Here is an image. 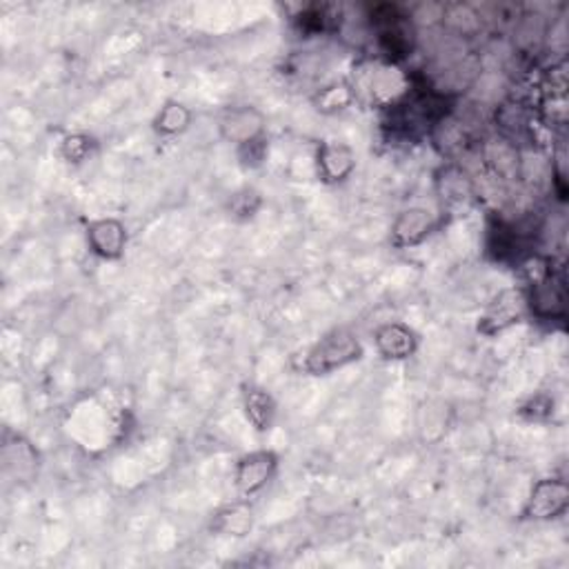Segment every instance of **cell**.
Masks as SVG:
<instances>
[{
  "instance_id": "13",
  "label": "cell",
  "mask_w": 569,
  "mask_h": 569,
  "mask_svg": "<svg viewBox=\"0 0 569 569\" xmlns=\"http://www.w3.org/2000/svg\"><path fill=\"white\" fill-rule=\"evenodd\" d=\"M418 345H421V339L407 323L390 321L374 330V348L379 356L385 361H392V363L410 361L418 352Z\"/></svg>"
},
{
  "instance_id": "20",
  "label": "cell",
  "mask_w": 569,
  "mask_h": 569,
  "mask_svg": "<svg viewBox=\"0 0 569 569\" xmlns=\"http://www.w3.org/2000/svg\"><path fill=\"white\" fill-rule=\"evenodd\" d=\"M59 152H61L63 161H68L70 165H81L94 156L96 141L90 134L74 132V134H68L61 138Z\"/></svg>"
},
{
  "instance_id": "4",
  "label": "cell",
  "mask_w": 569,
  "mask_h": 569,
  "mask_svg": "<svg viewBox=\"0 0 569 569\" xmlns=\"http://www.w3.org/2000/svg\"><path fill=\"white\" fill-rule=\"evenodd\" d=\"M527 314L540 323H562L567 319V278L562 267H554L534 282L523 284Z\"/></svg>"
},
{
  "instance_id": "21",
  "label": "cell",
  "mask_w": 569,
  "mask_h": 569,
  "mask_svg": "<svg viewBox=\"0 0 569 569\" xmlns=\"http://www.w3.org/2000/svg\"><path fill=\"white\" fill-rule=\"evenodd\" d=\"M260 207H262V196L254 187H242V189L234 192L229 198V214L236 220L254 218Z\"/></svg>"
},
{
  "instance_id": "14",
  "label": "cell",
  "mask_w": 569,
  "mask_h": 569,
  "mask_svg": "<svg viewBox=\"0 0 569 569\" xmlns=\"http://www.w3.org/2000/svg\"><path fill=\"white\" fill-rule=\"evenodd\" d=\"M87 247L101 260H121L127 249V227L118 218H99L87 225Z\"/></svg>"
},
{
  "instance_id": "10",
  "label": "cell",
  "mask_w": 569,
  "mask_h": 569,
  "mask_svg": "<svg viewBox=\"0 0 569 569\" xmlns=\"http://www.w3.org/2000/svg\"><path fill=\"white\" fill-rule=\"evenodd\" d=\"M267 118L254 105L227 107L218 118V134L223 141L240 147L265 136Z\"/></svg>"
},
{
  "instance_id": "11",
  "label": "cell",
  "mask_w": 569,
  "mask_h": 569,
  "mask_svg": "<svg viewBox=\"0 0 569 569\" xmlns=\"http://www.w3.org/2000/svg\"><path fill=\"white\" fill-rule=\"evenodd\" d=\"M438 227L436 214L427 207H407L399 211L390 227V242L396 249H412L423 245Z\"/></svg>"
},
{
  "instance_id": "6",
  "label": "cell",
  "mask_w": 569,
  "mask_h": 569,
  "mask_svg": "<svg viewBox=\"0 0 569 569\" xmlns=\"http://www.w3.org/2000/svg\"><path fill=\"white\" fill-rule=\"evenodd\" d=\"M476 147L485 169L503 185H516L525 178V156L516 143L494 134L480 138Z\"/></svg>"
},
{
  "instance_id": "17",
  "label": "cell",
  "mask_w": 569,
  "mask_h": 569,
  "mask_svg": "<svg viewBox=\"0 0 569 569\" xmlns=\"http://www.w3.org/2000/svg\"><path fill=\"white\" fill-rule=\"evenodd\" d=\"M209 529L218 536L245 538L254 529V507L247 498H238L236 503L225 505L214 514Z\"/></svg>"
},
{
  "instance_id": "7",
  "label": "cell",
  "mask_w": 569,
  "mask_h": 569,
  "mask_svg": "<svg viewBox=\"0 0 569 569\" xmlns=\"http://www.w3.org/2000/svg\"><path fill=\"white\" fill-rule=\"evenodd\" d=\"M569 509V485L562 478H540L534 483L523 509L520 520L549 523L565 516Z\"/></svg>"
},
{
  "instance_id": "16",
  "label": "cell",
  "mask_w": 569,
  "mask_h": 569,
  "mask_svg": "<svg viewBox=\"0 0 569 569\" xmlns=\"http://www.w3.org/2000/svg\"><path fill=\"white\" fill-rule=\"evenodd\" d=\"M39 452L37 447L25 441L23 436H17L14 441H8L3 447V472L8 476H14L19 483L34 480L39 476Z\"/></svg>"
},
{
  "instance_id": "23",
  "label": "cell",
  "mask_w": 569,
  "mask_h": 569,
  "mask_svg": "<svg viewBox=\"0 0 569 569\" xmlns=\"http://www.w3.org/2000/svg\"><path fill=\"white\" fill-rule=\"evenodd\" d=\"M238 152V161L245 169H254V167H260L265 161H267V154H269V143H267V136L258 138V141H251L247 145H240L236 147Z\"/></svg>"
},
{
  "instance_id": "3",
  "label": "cell",
  "mask_w": 569,
  "mask_h": 569,
  "mask_svg": "<svg viewBox=\"0 0 569 569\" xmlns=\"http://www.w3.org/2000/svg\"><path fill=\"white\" fill-rule=\"evenodd\" d=\"M363 354V343L352 328H334L303 354L301 372L310 376H330L359 363Z\"/></svg>"
},
{
  "instance_id": "12",
  "label": "cell",
  "mask_w": 569,
  "mask_h": 569,
  "mask_svg": "<svg viewBox=\"0 0 569 569\" xmlns=\"http://www.w3.org/2000/svg\"><path fill=\"white\" fill-rule=\"evenodd\" d=\"M356 169V152L343 141H325L314 154V172L325 185H341Z\"/></svg>"
},
{
  "instance_id": "22",
  "label": "cell",
  "mask_w": 569,
  "mask_h": 569,
  "mask_svg": "<svg viewBox=\"0 0 569 569\" xmlns=\"http://www.w3.org/2000/svg\"><path fill=\"white\" fill-rule=\"evenodd\" d=\"M518 414L527 421H534V423L547 421L554 414V399L549 394H534L527 403H523Z\"/></svg>"
},
{
  "instance_id": "2",
  "label": "cell",
  "mask_w": 569,
  "mask_h": 569,
  "mask_svg": "<svg viewBox=\"0 0 569 569\" xmlns=\"http://www.w3.org/2000/svg\"><path fill=\"white\" fill-rule=\"evenodd\" d=\"M370 34L376 43V59L403 65L418 48V30L410 12L399 6H376L370 14Z\"/></svg>"
},
{
  "instance_id": "8",
  "label": "cell",
  "mask_w": 569,
  "mask_h": 569,
  "mask_svg": "<svg viewBox=\"0 0 569 569\" xmlns=\"http://www.w3.org/2000/svg\"><path fill=\"white\" fill-rule=\"evenodd\" d=\"M278 472V454L273 449H256L236 461L234 487L240 498L260 494Z\"/></svg>"
},
{
  "instance_id": "15",
  "label": "cell",
  "mask_w": 569,
  "mask_h": 569,
  "mask_svg": "<svg viewBox=\"0 0 569 569\" xmlns=\"http://www.w3.org/2000/svg\"><path fill=\"white\" fill-rule=\"evenodd\" d=\"M240 405H242V414H245L247 423L254 427V432L267 434L273 427L276 416H278V403L265 387L254 385V383L242 385Z\"/></svg>"
},
{
  "instance_id": "1",
  "label": "cell",
  "mask_w": 569,
  "mask_h": 569,
  "mask_svg": "<svg viewBox=\"0 0 569 569\" xmlns=\"http://www.w3.org/2000/svg\"><path fill=\"white\" fill-rule=\"evenodd\" d=\"M348 81L359 103L387 112L410 96L416 76L399 63L368 56L354 65L352 76Z\"/></svg>"
},
{
  "instance_id": "5",
  "label": "cell",
  "mask_w": 569,
  "mask_h": 569,
  "mask_svg": "<svg viewBox=\"0 0 569 569\" xmlns=\"http://www.w3.org/2000/svg\"><path fill=\"white\" fill-rule=\"evenodd\" d=\"M434 192L445 214H465L480 200L478 180L461 161H445L436 169Z\"/></svg>"
},
{
  "instance_id": "9",
  "label": "cell",
  "mask_w": 569,
  "mask_h": 569,
  "mask_svg": "<svg viewBox=\"0 0 569 569\" xmlns=\"http://www.w3.org/2000/svg\"><path fill=\"white\" fill-rule=\"evenodd\" d=\"M527 314V303H525V292L523 288H509L503 290L483 312L478 319V332L483 337H496L507 332L509 328L518 325L525 321Z\"/></svg>"
},
{
  "instance_id": "19",
  "label": "cell",
  "mask_w": 569,
  "mask_h": 569,
  "mask_svg": "<svg viewBox=\"0 0 569 569\" xmlns=\"http://www.w3.org/2000/svg\"><path fill=\"white\" fill-rule=\"evenodd\" d=\"M194 114L192 110L180 103V101H167L154 116L152 121V130L156 132V136L161 138H174L185 134L192 127Z\"/></svg>"
},
{
  "instance_id": "18",
  "label": "cell",
  "mask_w": 569,
  "mask_h": 569,
  "mask_svg": "<svg viewBox=\"0 0 569 569\" xmlns=\"http://www.w3.org/2000/svg\"><path fill=\"white\" fill-rule=\"evenodd\" d=\"M359 101H356V94L350 85L348 79L343 81H332L328 85H321L314 96H312V105L317 107V112L325 114V116H334V114H341V112H348L350 107H354Z\"/></svg>"
}]
</instances>
